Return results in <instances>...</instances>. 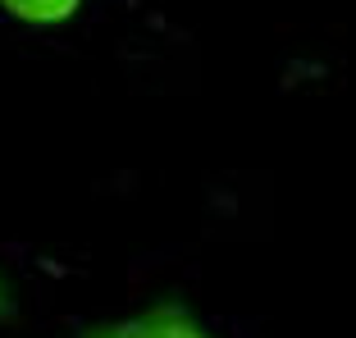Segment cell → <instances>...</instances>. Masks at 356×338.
Here are the masks:
<instances>
[{"instance_id":"obj_1","label":"cell","mask_w":356,"mask_h":338,"mask_svg":"<svg viewBox=\"0 0 356 338\" xmlns=\"http://www.w3.org/2000/svg\"><path fill=\"white\" fill-rule=\"evenodd\" d=\"M83 338H220V334L201 325V316H192L183 302H151L142 311L87 325Z\"/></svg>"},{"instance_id":"obj_2","label":"cell","mask_w":356,"mask_h":338,"mask_svg":"<svg viewBox=\"0 0 356 338\" xmlns=\"http://www.w3.org/2000/svg\"><path fill=\"white\" fill-rule=\"evenodd\" d=\"M87 0H0V14L14 23H23V28H64V23H74L78 10H83Z\"/></svg>"},{"instance_id":"obj_3","label":"cell","mask_w":356,"mask_h":338,"mask_svg":"<svg viewBox=\"0 0 356 338\" xmlns=\"http://www.w3.org/2000/svg\"><path fill=\"white\" fill-rule=\"evenodd\" d=\"M14 316H19V297L10 288V275L0 270V320H14Z\"/></svg>"}]
</instances>
